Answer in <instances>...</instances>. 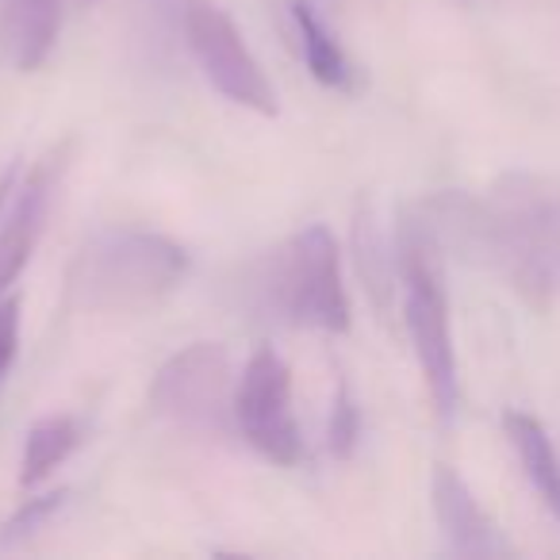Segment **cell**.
I'll use <instances>...</instances> for the list:
<instances>
[{"mask_svg": "<svg viewBox=\"0 0 560 560\" xmlns=\"http://www.w3.org/2000/svg\"><path fill=\"white\" fill-rule=\"evenodd\" d=\"M442 246L419 211L399 223L396 234V265L404 277V319L411 335L415 358H419L422 381L434 399V411L442 422L457 415L460 404V381H457V353H453V330H450V300H445L442 265H438Z\"/></svg>", "mask_w": 560, "mask_h": 560, "instance_id": "3957f363", "label": "cell"}, {"mask_svg": "<svg viewBox=\"0 0 560 560\" xmlns=\"http://www.w3.org/2000/svg\"><path fill=\"white\" fill-rule=\"evenodd\" d=\"M20 350V296L0 300V381L12 369Z\"/></svg>", "mask_w": 560, "mask_h": 560, "instance_id": "e0dca14e", "label": "cell"}, {"mask_svg": "<svg viewBox=\"0 0 560 560\" xmlns=\"http://www.w3.org/2000/svg\"><path fill=\"white\" fill-rule=\"evenodd\" d=\"M70 142H58L39 162H32V170L20 165L16 185L0 208V296L9 292V284L24 272V265L32 261L35 246H39L50 203H55L58 185L70 170Z\"/></svg>", "mask_w": 560, "mask_h": 560, "instance_id": "ba28073f", "label": "cell"}, {"mask_svg": "<svg viewBox=\"0 0 560 560\" xmlns=\"http://www.w3.org/2000/svg\"><path fill=\"white\" fill-rule=\"evenodd\" d=\"M185 43L200 62L203 78L219 89L231 104L249 108L257 116H277V89L269 85L261 62L246 47L234 20L215 0H185Z\"/></svg>", "mask_w": 560, "mask_h": 560, "instance_id": "52a82bcc", "label": "cell"}, {"mask_svg": "<svg viewBox=\"0 0 560 560\" xmlns=\"http://www.w3.org/2000/svg\"><path fill=\"white\" fill-rule=\"evenodd\" d=\"M85 4H96V0H85Z\"/></svg>", "mask_w": 560, "mask_h": 560, "instance_id": "ac0fdd59", "label": "cell"}, {"mask_svg": "<svg viewBox=\"0 0 560 560\" xmlns=\"http://www.w3.org/2000/svg\"><path fill=\"white\" fill-rule=\"evenodd\" d=\"M430 495H434V518H438V529H442L445 549L450 552L472 557V560L514 557V545L503 537V529L495 526V518L476 503L472 488L460 480L457 468L438 465L434 483H430Z\"/></svg>", "mask_w": 560, "mask_h": 560, "instance_id": "9c48e42d", "label": "cell"}, {"mask_svg": "<svg viewBox=\"0 0 560 560\" xmlns=\"http://www.w3.org/2000/svg\"><path fill=\"white\" fill-rule=\"evenodd\" d=\"M62 27V0H0V50L20 73L50 58Z\"/></svg>", "mask_w": 560, "mask_h": 560, "instance_id": "30bf717a", "label": "cell"}, {"mask_svg": "<svg viewBox=\"0 0 560 560\" xmlns=\"http://www.w3.org/2000/svg\"><path fill=\"white\" fill-rule=\"evenodd\" d=\"M358 438H361V415L358 404L350 396V384L338 381L335 392V404H330V427H327V445L338 460H350L353 450H358Z\"/></svg>", "mask_w": 560, "mask_h": 560, "instance_id": "9a60e30c", "label": "cell"}, {"mask_svg": "<svg viewBox=\"0 0 560 560\" xmlns=\"http://www.w3.org/2000/svg\"><path fill=\"white\" fill-rule=\"evenodd\" d=\"M503 430H506V438H511L514 453H518L526 480L534 483L541 503L549 506V514L560 522V457H557V445H552L549 430L526 411H506Z\"/></svg>", "mask_w": 560, "mask_h": 560, "instance_id": "8fae6325", "label": "cell"}, {"mask_svg": "<svg viewBox=\"0 0 560 560\" xmlns=\"http://www.w3.org/2000/svg\"><path fill=\"white\" fill-rule=\"evenodd\" d=\"M353 238H358V261H361V277H365L373 300L384 307V296L392 289V257L384 254V242L376 234V219L369 208L358 211V223H353Z\"/></svg>", "mask_w": 560, "mask_h": 560, "instance_id": "5bb4252c", "label": "cell"}, {"mask_svg": "<svg viewBox=\"0 0 560 560\" xmlns=\"http://www.w3.org/2000/svg\"><path fill=\"white\" fill-rule=\"evenodd\" d=\"M292 16H296V32H300V47H304L307 70L319 85L338 89V93H353L358 89V70L346 58V50L338 47V39L327 32L315 9L307 0H292Z\"/></svg>", "mask_w": 560, "mask_h": 560, "instance_id": "7c38bea8", "label": "cell"}, {"mask_svg": "<svg viewBox=\"0 0 560 560\" xmlns=\"http://www.w3.org/2000/svg\"><path fill=\"white\" fill-rule=\"evenodd\" d=\"M66 499H70V491H66V488L62 491H47V495H39V499H27V503L20 506V511L12 514L4 526H0V549H4V545H12V541H20V537L35 534L43 522H50L58 511H62Z\"/></svg>", "mask_w": 560, "mask_h": 560, "instance_id": "2e32d148", "label": "cell"}, {"mask_svg": "<svg viewBox=\"0 0 560 560\" xmlns=\"http://www.w3.org/2000/svg\"><path fill=\"white\" fill-rule=\"evenodd\" d=\"M234 427L269 465L296 468L304 460V434L292 411V369L272 346L254 350L234 388Z\"/></svg>", "mask_w": 560, "mask_h": 560, "instance_id": "8992f818", "label": "cell"}, {"mask_svg": "<svg viewBox=\"0 0 560 560\" xmlns=\"http://www.w3.org/2000/svg\"><path fill=\"white\" fill-rule=\"evenodd\" d=\"M81 419L73 415H50V419L35 422L27 430L24 457H20V488H35L43 483L73 450L81 445Z\"/></svg>", "mask_w": 560, "mask_h": 560, "instance_id": "4fadbf2b", "label": "cell"}, {"mask_svg": "<svg viewBox=\"0 0 560 560\" xmlns=\"http://www.w3.org/2000/svg\"><path fill=\"white\" fill-rule=\"evenodd\" d=\"M415 211L438 246L480 257L529 304L545 307L560 296V177L514 170L503 173L483 200L442 192Z\"/></svg>", "mask_w": 560, "mask_h": 560, "instance_id": "6da1fadb", "label": "cell"}, {"mask_svg": "<svg viewBox=\"0 0 560 560\" xmlns=\"http://www.w3.org/2000/svg\"><path fill=\"white\" fill-rule=\"evenodd\" d=\"M231 358L219 342H192L173 353L150 384V407L203 438H226L234 427Z\"/></svg>", "mask_w": 560, "mask_h": 560, "instance_id": "5b68a950", "label": "cell"}, {"mask_svg": "<svg viewBox=\"0 0 560 560\" xmlns=\"http://www.w3.org/2000/svg\"><path fill=\"white\" fill-rule=\"evenodd\" d=\"M188 277V249L142 226H104L81 242L66 289L81 312L131 315L162 304Z\"/></svg>", "mask_w": 560, "mask_h": 560, "instance_id": "7a4b0ae2", "label": "cell"}, {"mask_svg": "<svg viewBox=\"0 0 560 560\" xmlns=\"http://www.w3.org/2000/svg\"><path fill=\"white\" fill-rule=\"evenodd\" d=\"M269 296L277 312L296 327L327 330V335L350 330L342 257H338V242L327 226H304L277 249L269 272Z\"/></svg>", "mask_w": 560, "mask_h": 560, "instance_id": "277c9868", "label": "cell"}]
</instances>
